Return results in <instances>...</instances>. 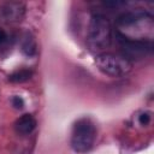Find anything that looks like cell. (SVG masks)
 <instances>
[{"mask_svg": "<svg viewBox=\"0 0 154 154\" xmlns=\"http://www.w3.org/2000/svg\"><path fill=\"white\" fill-rule=\"evenodd\" d=\"M85 41L93 52H102L109 47L112 42V28L105 16L94 13L90 17Z\"/></svg>", "mask_w": 154, "mask_h": 154, "instance_id": "1", "label": "cell"}, {"mask_svg": "<svg viewBox=\"0 0 154 154\" xmlns=\"http://www.w3.org/2000/svg\"><path fill=\"white\" fill-rule=\"evenodd\" d=\"M114 37L120 47L122 57L130 63L131 60H141L146 58L153 51V43L149 38H131L119 30L114 32Z\"/></svg>", "mask_w": 154, "mask_h": 154, "instance_id": "2", "label": "cell"}, {"mask_svg": "<svg viewBox=\"0 0 154 154\" xmlns=\"http://www.w3.org/2000/svg\"><path fill=\"white\" fill-rule=\"evenodd\" d=\"M96 137V129L89 118H82L73 125L71 147L76 153H87L93 148Z\"/></svg>", "mask_w": 154, "mask_h": 154, "instance_id": "3", "label": "cell"}, {"mask_svg": "<svg viewBox=\"0 0 154 154\" xmlns=\"http://www.w3.org/2000/svg\"><path fill=\"white\" fill-rule=\"evenodd\" d=\"M96 67L105 75L111 77H120L129 73L132 69V64L122 55L102 53L95 57Z\"/></svg>", "mask_w": 154, "mask_h": 154, "instance_id": "4", "label": "cell"}, {"mask_svg": "<svg viewBox=\"0 0 154 154\" xmlns=\"http://www.w3.org/2000/svg\"><path fill=\"white\" fill-rule=\"evenodd\" d=\"M152 19L153 17L148 11L143 8H135V10H130V11H126L119 14L116 19V23L120 28H130L140 23L149 22Z\"/></svg>", "mask_w": 154, "mask_h": 154, "instance_id": "5", "label": "cell"}, {"mask_svg": "<svg viewBox=\"0 0 154 154\" xmlns=\"http://www.w3.org/2000/svg\"><path fill=\"white\" fill-rule=\"evenodd\" d=\"M25 13V6L19 1H8L0 6V19L6 23L20 22Z\"/></svg>", "mask_w": 154, "mask_h": 154, "instance_id": "6", "label": "cell"}, {"mask_svg": "<svg viewBox=\"0 0 154 154\" xmlns=\"http://www.w3.org/2000/svg\"><path fill=\"white\" fill-rule=\"evenodd\" d=\"M14 126H16L17 132H19L22 135H28V134H30V132H32L35 130V128H36V119L31 114L26 113V114L20 116L16 120Z\"/></svg>", "mask_w": 154, "mask_h": 154, "instance_id": "7", "label": "cell"}, {"mask_svg": "<svg viewBox=\"0 0 154 154\" xmlns=\"http://www.w3.org/2000/svg\"><path fill=\"white\" fill-rule=\"evenodd\" d=\"M20 51L28 58H31V57H34L36 54L37 45H36V40H35V37H34V35L31 32H25L24 36L22 37Z\"/></svg>", "mask_w": 154, "mask_h": 154, "instance_id": "8", "label": "cell"}, {"mask_svg": "<svg viewBox=\"0 0 154 154\" xmlns=\"http://www.w3.org/2000/svg\"><path fill=\"white\" fill-rule=\"evenodd\" d=\"M32 71L29 69H20L18 71H14L8 76V81L12 83H23L31 78Z\"/></svg>", "mask_w": 154, "mask_h": 154, "instance_id": "9", "label": "cell"}, {"mask_svg": "<svg viewBox=\"0 0 154 154\" xmlns=\"http://www.w3.org/2000/svg\"><path fill=\"white\" fill-rule=\"evenodd\" d=\"M12 106L17 109H22L24 107V101L20 96H13L12 97Z\"/></svg>", "mask_w": 154, "mask_h": 154, "instance_id": "10", "label": "cell"}, {"mask_svg": "<svg viewBox=\"0 0 154 154\" xmlns=\"http://www.w3.org/2000/svg\"><path fill=\"white\" fill-rule=\"evenodd\" d=\"M138 122L141 125H148L150 122V113L149 112H143L140 117H138Z\"/></svg>", "mask_w": 154, "mask_h": 154, "instance_id": "11", "label": "cell"}, {"mask_svg": "<svg viewBox=\"0 0 154 154\" xmlns=\"http://www.w3.org/2000/svg\"><path fill=\"white\" fill-rule=\"evenodd\" d=\"M6 40H7V34L5 32V30L0 29V45H1V43H4Z\"/></svg>", "mask_w": 154, "mask_h": 154, "instance_id": "12", "label": "cell"}]
</instances>
